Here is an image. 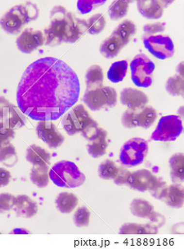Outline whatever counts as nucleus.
<instances>
[{
	"label": "nucleus",
	"instance_id": "nucleus-1",
	"mask_svg": "<svg viewBox=\"0 0 184 249\" xmlns=\"http://www.w3.org/2000/svg\"><path fill=\"white\" fill-rule=\"evenodd\" d=\"M81 84L63 60L43 57L26 68L19 82L17 101L24 114L35 121H55L79 100Z\"/></svg>",
	"mask_w": 184,
	"mask_h": 249
},
{
	"label": "nucleus",
	"instance_id": "nucleus-2",
	"mask_svg": "<svg viewBox=\"0 0 184 249\" xmlns=\"http://www.w3.org/2000/svg\"><path fill=\"white\" fill-rule=\"evenodd\" d=\"M50 178L53 184L62 188H77L85 182L86 177L72 161H58L50 171Z\"/></svg>",
	"mask_w": 184,
	"mask_h": 249
},
{
	"label": "nucleus",
	"instance_id": "nucleus-3",
	"mask_svg": "<svg viewBox=\"0 0 184 249\" xmlns=\"http://www.w3.org/2000/svg\"><path fill=\"white\" fill-rule=\"evenodd\" d=\"M68 11L63 6H55L50 13V24L44 29V44L58 46L65 39L66 15Z\"/></svg>",
	"mask_w": 184,
	"mask_h": 249
},
{
	"label": "nucleus",
	"instance_id": "nucleus-4",
	"mask_svg": "<svg viewBox=\"0 0 184 249\" xmlns=\"http://www.w3.org/2000/svg\"><path fill=\"white\" fill-rule=\"evenodd\" d=\"M148 149L149 146L147 140L142 138H133L122 146L119 161L127 167L139 166L147 158Z\"/></svg>",
	"mask_w": 184,
	"mask_h": 249
},
{
	"label": "nucleus",
	"instance_id": "nucleus-5",
	"mask_svg": "<svg viewBox=\"0 0 184 249\" xmlns=\"http://www.w3.org/2000/svg\"><path fill=\"white\" fill-rule=\"evenodd\" d=\"M132 81L136 86L148 88L153 83L155 64L147 55L140 53L135 56L130 64Z\"/></svg>",
	"mask_w": 184,
	"mask_h": 249
},
{
	"label": "nucleus",
	"instance_id": "nucleus-6",
	"mask_svg": "<svg viewBox=\"0 0 184 249\" xmlns=\"http://www.w3.org/2000/svg\"><path fill=\"white\" fill-rule=\"evenodd\" d=\"M94 121L84 105L79 104L66 112L62 120V124L67 135L72 136L81 133Z\"/></svg>",
	"mask_w": 184,
	"mask_h": 249
},
{
	"label": "nucleus",
	"instance_id": "nucleus-7",
	"mask_svg": "<svg viewBox=\"0 0 184 249\" xmlns=\"http://www.w3.org/2000/svg\"><path fill=\"white\" fill-rule=\"evenodd\" d=\"M183 130V122L180 117L176 115H169L161 117L151 138L155 141H173L181 135Z\"/></svg>",
	"mask_w": 184,
	"mask_h": 249
},
{
	"label": "nucleus",
	"instance_id": "nucleus-8",
	"mask_svg": "<svg viewBox=\"0 0 184 249\" xmlns=\"http://www.w3.org/2000/svg\"><path fill=\"white\" fill-rule=\"evenodd\" d=\"M143 42L146 49L158 59H168L174 56V42L168 36L145 34L143 36Z\"/></svg>",
	"mask_w": 184,
	"mask_h": 249
},
{
	"label": "nucleus",
	"instance_id": "nucleus-9",
	"mask_svg": "<svg viewBox=\"0 0 184 249\" xmlns=\"http://www.w3.org/2000/svg\"><path fill=\"white\" fill-rule=\"evenodd\" d=\"M37 136L50 148H57L65 141L64 135L60 132L52 121H40L36 126Z\"/></svg>",
	"mask_w": 184,
	"mask_h": 249
},
{
	"label": "nucleus",
	"instance_id": "nucleus-10",
	"mask_svg": "<svg viewBox=\"0 0 184 249\" xmlns=\"http://www.w3.org/2000/svg\"><path fill=\"white\" fill-rule=\"evenodd\" d=\"M44 44V33L32 28L25 29L17 39V49L23 53H31Z\"/></svg>",
	"mask_w": 184,
	"mask_h": 249
},
{
	"label": "nucleus",
	"instance_id": "nucleus-11",
	"mask_svg": "<svg viewBox=\"0 0 184 249\" xmlns=\"http://www.w3.org/2000/svg\"><path fill=\"white\" fill-rule=\"evenodd\" d=\"M88 32V23L85 19L78 18L75 14L67 12L66 15V32L64 42L75 43Z\"/></svg>",
	"mask_w": 184,
	"mask_h": 249
},
{
	"label": "nucleus",
	"instance_id": "nucleus-12",
	"mask_svg": "<svg viewBox=\"0 0 184 249\" xmlns=\"http://www.w3.org/2000/svg\"><path fill=\"white\" fill-rule=\"evenodd\" d=\"M0 123L5 127L15 130L24 127L27 123V119L19 107L10 103L4 107L2 114L0 115Z\"/></svg>",
	"mask_w": 184,
	"mask_h": 249
},
{
	"label": "nucleus",
	"instance_id": "nucleus-13",
	"mask_svg": "<svg viewBox=\"0 0 184 249\" xmlns=\"http://www.w3.org/2000/svg\"><path fill=\"white\" fill-rule=\"evenodd\" d=\"M26 22L19 10L18 5L14 6L0 18V26L9 35H17L21 32Z\"/></svg>",
	"mask_w": 184,
	"mask_h": 249
},
{
	"label": "nucleus",
	"instance_id": "nucleus-14",
	"mask_svg": "<svg viewBox=\"0 0 184 249\" xmlns=\"http://www.w3.org/2000/svg\"><path fill=\"white\" fill-rule=\"evenodd\" d=\"M157 177L152 172L147 169H140L130 173L128 179L127 185L132 190L139 192H146L150 190L153 184H155Z\"/></svg>",
	"mask_w": 184,
	"mask_h": 249
},
{
	"label": "nucleus",
	"instance_id": "nucleus-15",
	"mask_svg": "<svg viewBox=\"0 0 184 249\" xmlns=\"http://www.w3.org/2000/svg\"><path fill=\"white\" fill-rule=\"evenodd\" d=\"M120 103L132 110H141L148 104V97L143 91L125 88L120 92Z\"/></svg>",
	"mask_w": 184,
	"mask_h": 249
},
{
	"label": "nucleus",
	"instance_id": "nucleus-16",
	"mask_svg": "<svg viewBox=\"0 0 184 249\" xmlns=\"http://www.w3.org/2000/svg\"><path fill=\"white\" fill-rule=\"evenodd\" d=\"M107 147V131L100 127L97 130L96 134L88 140L86 146L88 154L94 159H99L105 155Z\"/></svg>",
	"mask_w": 184,
	"mask_h": 249
},
{
	"label": "nucleus",
	"instance_id": "nucleus-17",
	"mask_svg": "<svg viewBox=\"0 0 184 249\" xmlns=\"http://www.w3.org/2000/svg\"><path fill=\"white\" fill-rule=\"evenodd\" d=\"M38 204L28 195L17 196L13 210L18 217L32 218L38 213Z\"/></svg>",
	"mask_w": 184,
	"mask_h": 249
},
{
	"label": "nucleus",
	"instance_id": "nucleus-18",
	"mask_svg": "<svg viewBox=\"0 0 184 249\" xmlns=\"http://www.w3.org/2000/svg\"><path fill=\"white\" fill-rule=\"evenodd\" d=\"M137 8L141 15L148 19L161 18L164 13V8L161 1L141 0L137 1Z\"/></svg>",
	"mask_w": 184,
	"mask_h": 249
},
{
	"label": "nucleus",
	"instance_id": "nucleus-19",
	"mask_svg": "<svg viewBox=\"0 0 184 249\" xmlns=\"http://www.w3.org/2000/svg\"><path fill=\"white\" fill-rule=\"evenodd\" d=\"M162 201L172 208H181L184 206V190L181 184H174L167 187Z\"/></svg>",
	"mask_w": 184,
	"mask_h": 249
},
{
	"label": "nucleus",
	"instance_id": "nucleus-20",
	"mask_svg": "<svg viewBox=\"0 0 184 249\" xmlns=\"http://www.w3.org/2000/svg\"><path fill=\"white\" fill-rule=\"evenodd\" d=\"M83 101L91 111L98 112L106 107V98L101 88L86 89Z\"/></svg>",
	"mask_w": 184,
	"mask_h": 249
},
{
	"label": "nucleus",
	"instance_id": "nucleus-21",
	"mask_svg": "<svg viewBox=\"0 0 184 249\" xmlns=\"http://www.w3.org/2000/svg\"><path fill=\"white\" fill-rule=\"evenodd\" d=\"M26 159L33 166L50 165L51 154L46 149L33 143L26 149Z\"/></svg>",
	"mask_w": 184,
	"mask_h": 249
},
{
	"label": "nucleus",
	"instance_id": "nucleus-22",
	"mask_svg": "<svg viewBox=\"0 0 184 249\" xmlns=\"http://www.w3.org/2000/svg\"><path fill=\"white\" fill-rule=\"evenodd\" d=\"M170 168V177L174 184H181L184 179V153H175L168 160Z\"/></svg>",
	"mask_w": 184,
	"mask_h": 249
},
{
	"label": "nucleus",
	"instance_id": "nucleus-23",
	"mask_svg": "<svg viewBox=\"0 0 184 249\" xmlns=\"http://www.w3.org/2000/svg\"><path fill=\"white\" fill-rule=\"evenodd\" d=\"M79 203L78 197L72 193L63 192L57 195L55 204L57 210L64 214L72 213Z\"/></svg>",
	"mask_w": 184,
	"mask_h": 249
},
{
	"label": "nucleus",
	"instance_id": "nucleus-24",
	"mask_svg": "<svg viewBox=\"0 0 184 249\" xmlns=\"http://www.w3.org/2000/svg\"><path fill=\"white\" fill-rule=\"evenodd\" d=\"M124 45L116 36L112 35L101 42L100 45V52L106 58H113L117 57L121 51Z\"/></svg>",
	"mask_w": 184,
	"mask_h": 249
},
{
	"label": "nucleus",
	"instance_id": "nucleus-25",
	"mask_svg": "<svg viewBox=\"0 0 184 249\" xmlns=\"http://www.w3.org/2000/svg\"><path fill=\"white\" fill-rule=\"evenodd\" d=\"M32 183L38 188L44 189L50 184V168L49 165L33 166L30 173Z\"/></svg>",
	"mask_w": 184,
	"mask_h": 249
},
{
	"label": "nucleus",
	"instance_id": "nucleus-26",
	"mask_svg": "<svg viewBox=\"0 0 184 249\" xmlns=\"http://www.w3.org/2000/svg\"><path fill=\"white\" fill-rule=\"evenodd\" d=\"M135 32H136L135 24L129 19H126L122 21L121 23L115 29L112 35L116 36L125 47L129 44V42L130 41L133 36L135 34Z\"/></svg>",
	"mask_w": 184,
	"mask_h": 249
},
{
	"label": "nucleus",
	"instance_id": "nucleus-27",
	"mask_svg": "<svg viewBox=\"0 0 184 249\" xmlns=\"http://www.w3.org/2000/svg\"><path fill=\"white\" fill-rule=\"evenodd\" d=\"M130 212L134 216L148 219L154 213V207L148 200L135 198L130 204Z\"/></svg>",
	"mask_w": 184,
	"mask_h": 249
},
{
	"label": "nucleus",
	"instance_id": "nucleus-28",
	"mask_svg": "<svg viewBox=\"0 0 184 249\" xmlns=\"http://www.w3.org/2000/svg\"><path fill=\"white\" fill-rule=\"evenodd\" d=\"M85 79L86 89L101 88L103 86V71L100 66H92L86 72Z\"/></svg>",
	"mask_w": 184,
	"mask_h": 249
},
{
	"label": "nucleus",
	"instance_id": "nucleus-29",
	"mask_svg": "<svg viewBox=\"0 0 184 249\" xmlns=\"http://www.w3.org/2000/svg\"><path fill=\"white\" fill-rule=\"evenodd\" d=\"M156 118H157V112L153 107L147 105L143 108L137 111L138 127L149 129L155 123Z\"/></svg>",
	"mask_w": 184,
	"mask_h": 249
},
{
	"label": "nucleus",
	"instance_id": "nucleus-30",
	"mask_svg": "<svg viewBox=\"0 0 184 249\" xmlns=\"http://www.w3.org/2000/svg\"><path fill=\"white\" fill-rule=\"evenodd\" d=\"M128 67V62L125 60L114 62L108 70L107 78L113 83H119L125 79L127 74Z\"/></svg>",
	"mask_w": 184,
	"mask_h": 249
},
{
	"label": "nucleus",
	"instance_id": "nucleus-31",
	"mask_svg": "<svg viewBox=\"0 0 184 249\" xmlns=\"http://www.w3.org/2000/svg\"><path fill=\"white\" fill-rule=\"evenodd\" d=\"M18 161V157L17 153L16 148L13 144H8L3 148H0V162L7 166L13 167L16 166Z\"/></svg>",
	"mask_w": 184,
	"mask_h": 249
},
{
	"label": "nucleus",
	"instance_id": "nucleus-32",
	"mask_svg": "<svg viewBox=\"0 0 184 249\" xmlns=\"http://www.w3.org/2000/svg\"><path fill=\"white\" fill-rule=\"evenodd\" d=\"M19 10L23 17L26 25H28L32 21H35L39 16V9L35 3L27 1L25 3L18 4Z\"/></svg>",
	"mask_w": 184,
	"mask_h": 249
},
{
	"label": "nucleus",
	"instance_id": "nucleus-33",
	"mask_svg": "<svg viewBox=\"0 0 184 249\" xmlns=\"http://www.w3.org/2000/svg\"><path fill=\"white\" fill-rule=\"evenodd\" d=\"M130 1H114L108 8L110 18L113 21H118L127 15Z\"/></svg>",
	"mask_w": 184,
	"mask_h": 249
},
{
	"label": "nucleus",
	"instance_id": "nucleus-34",
	"mask_svg": "<svg viewBox=\"0 0 184 249\" xmlns=\"http://www.w3.org/2000/svg\"><path fill=\"white\" fill-rule=\"evenodd\" d=\"M166 91L172 96H184V77L179 75H174L169 77L166 84Z\"/></svg>",
	"mask_w": 184,
	"mask_h": 249
},
{
	"label": "nucleus",
	"instance_id": "nucleus-35",
	"mask_svg": "<svg viewBox=\"0 0 184 249\" xmlns=\"http://www.w3.org/2000/svg\"><path fill=\"white\" fill-rule=\"evenodd\" d=\"M88 32L91 35H99L106 27V18L101 13H97L87 20Z\"/></svg>",
	"mask_w": 184,
	"mask_h": 249
},
{
	"label": "nucleus",
	"instance_id": "nucleus-36",
	"mask_svg": "<svg viewBox=\"0 0 184 249\" xmlns=\"http://www.w3.org/2000/svg\"><path fill=\"white\" fill-rule=\"evenodd\" d=\"M98 172L99 177L101 179L106 180L113 179L118 172V166L114 161L110 159H106L105 161H101V164L99 165Z\"/></svg>",
	"mask_w": 184,
	"mask_h": 249
},
{
	"label": "nucleus",
	"instance_id": "nucleus-37",
	"mask_svg": "<svg viewBox=\"0 0 184 249\" xmlns=\"http://www.w3.org/2000/svg\"><path fill=\"white\" fill-rule=\"evenodd\" d=\"M148 219L149 221L145 224V226L148 229L149 234L158 233L159 229L161 228L166 224V217L155 211Z\"/></svg>",
	"mask_w": 184,
	"mask_h": 249
},
{
	"label": "nucleus",
	"instance_id": "nucleus-38",
	"mask_svg": "<svg viewBox=\"0 0 184 249\" xmlns=\"http://www.w3.org/2000/svg\"><path fill=\"white\" fill-rule=\"evenodd\" d=\"M90 212L88 208L83 206L81 208H78L77 211L74 214L73 221L75 226L77 227H86L88 226L89 221H90Z\"/></svg>",
	"mask_w": 184,
	"mask_h": 249
},
{
	"label": "nucleus",
	"instance_id": "nucleus-39",
	"mask_svg": "<svg viewBox=\"0 0 184 249\" xmlns=\"http://www.w3.org/2000/svg\"><path fill=\"white\" fill-rule=\"evenodd\" d=\"M120 234H149L145 225L137 223H125L119 229Z\"/></svg>",
	"mask_w": 184,
	"mask_h": 249
},
{
	"label": "nucleus",
	"instance_id": "nucleus-40",
	"mask_svg": "<svg viewBox=\"0 0 184 249\" xmlns=\"http://www.w3.org/2000/svg\"><path fill=\"white\" fill-rule=\"evenodd\" d=\"M137 111L138 110H132V109L128 108L122 114L121 122L124 127L127 128V129L138 127Z\"/></svg>",
	"mask_w": 184,
	"mask_h": 249
},
{
	"label": "nucleus",
	"instance_id": "nucleus-41",
	"mask_svg": "<svg viewBox=\"0 0 184 249\" xmlns=\"http://www.w3.org/2000/svg\"><path fill=\"white\" fill-rule=\"evenodd\" d=\"M106 2L105 0H80L77 2V8L81 14H87L103 5Z\"/></svg>",
	"mask_w": 184,
	"mask_h": 249
},
{
	"label": "nucleus",
	"instance_id": "nucleus-42",
	"mask_svg": "<svg viewBox=\"0 0 184 249\" xmlns=\"http://www.w3.org/2000/svg\"><path fill=\"white\" fill-rule=\"evenodd\" d=\"M16 201V197L8 193L0 194V213H4L10 212L13 209L14 204Z\"/></svg>",
	"mask_w": 184,
	"mask_h": 249
},
{
	"label": "nucleus",
	"instance_id": "nucleus-43",
	"mask_svg": "<svg viewBox=\"0 0 184 249\" xmlns=\"http://www.w3.org/2000/svg\"><path fill=\"white\" fill-rule=\"evenodd\" d=\"M167 187L168 186H167L166 182L157 177V179L155 182V184H153L152 187L148 191L150 192L151 195L154 198L162 200V197H163L164 194L166 192Z\"/></svg>",
	"mask_w": 184,
	"mask_h": 249
},
{
	"label": "nucleus",
	"instance_id": "nucleus-44",
	"mask_svg": "<svg viewBox=\"0 0 184 249\" xmlns=\"http://www.w3.org/2000/svg\"><path fill=\"white\" fill-rule=\"evenodd\" d=\"M15 130L5 127L2 123H0V148L9 144L15 138Z\"/></svg>",
	"mask_w": 184,
	"mask_h": 249
},
{
	"label": "nucleus",
	"instance_id": "nucleus-45",
	"mask_svg": "<svg viewBox=\"0 0 184 249\" xmlns=\"http://www.w3.org/2000/svg\"><path fill=\"white\" fill-rule=\"evenodd\" d=\"M101 89L103 91L104 95L106 98V107L112 108L117 104V90L109 86H102Z\"/></svg>",
	"mask_w": 184,
	"mask_h": 249
},
{
	"label": "nucleus",
	"instance_id": "nucleus-46",
	"mask_svg": "<svg viewBox=\"0 0 184 249\" xmlns=\"http://www.w3.org/2000/svg\"><path fill=\"white\" fill-rule=\"evenodd\" d=\"M146 35H156L164 32L166 30V24L163 22H155V23L146 24L143 27Z\"/></svg>",
	"mask_w": 184,
	"mask_h": 249
},
{
	"label": "nucleus",
	"instance_id": "nucleus-47",
	"mask_svg": "<svg viewBox=\"0 0 184 249\" xmlns=\"http://www.w3.org/2000/svg\"><path fill=\"white\" fill-rule=\"evenodd\" d=\"M130 173L131 172L128 169L125 168L123 166L118 167V172H117L116 177L113 179L115 184H117V185L127 184L128 179H129Z\"/></svg>",
	"mask_w": 184,
	"mask_h": 249
},
{
	"label": "nucleus",
	"instance_id": "nucleus-48",
	"mask_svg": "<svg viewBox=\"0 0 184 249\" xmlns=\"http://www.w3.org/2000/svg\"><path fill=\"white\" fill-rule=\"evenodd\" d=\"M11 180V174L7 169L0 167V188L7 186Z\"/></svg>",
	"mask_w": 184,
	"mask_h": 249
},
{
	"label": "nucleus",
	"instance_id": "nucleus-49",
	"mask_svg": "<svg viewBox=\"0 0 184 249\" xmlns=\"http://www.w3.org/2000/svg\"><path fill=\"white\" fill-rule=\"evenodd\" d=\"M177 71L179 72V75H181L184 77V62H181L177 68Z\"/></svg>",
	"mask_w": 184,
	"mask_h": 249
}]
</instances>
